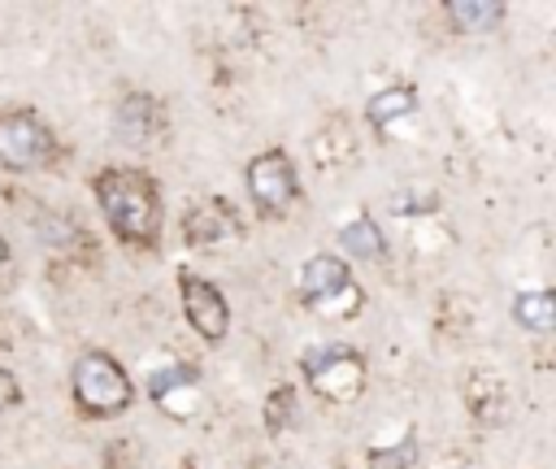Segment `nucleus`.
Returning <instances> with one entry per match:
<instances>
[{
    "mask_svg": "<svg viewBox=\"0 0 556 469\" xmlns=\"http://www.w3.org/2000/svg\"><path fill=\"white\" fill-rule=\"evenodd\" d=\"M56 135L35 109H0V169L35 174L56 161Z\"/></svg>",
    "mask_w": 556,
    "mask_h": 469,
    "instance_id": "nucleus-5",
    "label": "nucleus"
},
{
    "mask_svg": "<svg viewBox=\"0 0 556 469\" xmlns=\"http://www.w3.org/2000/svg\"><path fill=\"white\" fill-rule=\"evenodd\" d=\"M413 113H417V91L404 87V83L374 91L369 104H365V117H369V126H378V130H387V126H395V122H404V117H413Z\"/></svg>",
    "mask_w": 556,
    "mask_h": 469,
    "instance_id": "nucleus-11",
    "label": "nucleus"
},
{
    "mask_svg": "<svg viewBox=\"0 0 556 469\" xmlns=\"http://www.w3.org/2000/svg\"><path fill=\"white\" fill-rule=\"evenodd\" d=\"M178 300H182L187 326L204 343H222L230 334V304H226V295H222L217 282L200 278L195 269H178Z\"/></svg>",
    "mask_w": 556,
    "mask_h": 469,
    "instance_id": "nucleus-7",
    "label": "nucleus"
},
{
    "mask_svg": "<svg viewBox=\"0 0 556 469\" xmlns=\"http://www.w3.org/2000/svg\"><path fill=\"white\" fill-rule=\"evenodd\" d=\"M443 13L460 35H482V30H495L508 9L500 0H447Z\"/></svg>",
    "mask_w": 556,
    "mask_h": 469,
    "instance_id": "nucleus-10",
    "label": "nucleus"
},
{
    "mask_svg": "<svg viewBox=\"0 0 556 469\" xmlns=\"http://www.w3.org/2000/svg\"><path fill=\"white\" fill-rule=\"evenodd\" d=\"M513 321L534 330V334H547L556 326V295L552 291H521L513 300Z\"/></svg>",
    "mask_w": 556,
    "mask_h": 469,
    "instance_id": "nucleus-13",
    "label": "nucleus"
},
{
    "mask_svg": "<svg viewBox=\"0 0 556 469\" xmlns=\"http://www.w3.org/2000/svg\"><path fill=\"white\" fill-rule=\"evenodd\" d=\"M117 135L126 143H156L165 135V109L156 96H126L117 104Z\"/></svg>",
    "mask_w": 556,
    "mask_h": 469,
    "instance_id": "nucleus-9",
    "label": "nucleus"
},
{
    "mask_svg": "<svg viewBox=\"0 0 556 469\" xmlns=\"http://www.w3.org/2000/svg\"><path fill=\"white\" fill-rule=\"evenodd\" d=\"M326 469H339V465H326Z\"/></svg>",
    "mask_w": 556,
    "mask_h": 469,
    "instance_id": "nucleus-19",
    "label": "nucleus"
},
{
    "mask_svg": "<svg viewBox=\"0 0 556 469\" xmlns=\"http://www.w3.org/2000/svg\"><path fill=\"white\" fill-rule=\"evenodd\" d=\"M243 182H248V195L261 213H282L295 195H300V178H295V165L282 148H265L256 152L248 165H243Z\"/></svg>",
    "mask_w": 556,
    "mask_h": 469,
    "instance_id": "nucleus-6",
    "label": "nucleus"
},
{
    "mask_svg": "<svg viewBox=\"0 0 556 469\" xmlns=\"http://www.w3.org/2000/svg\"><path fill=\"white\" fill-rule=\"evenodd\" d=\"M182 234H187V243H195V248L222 243V239H239V234H243V217H239L235 204L222 200V195L195 200V204L182 213Z\"/></svg>",
    "mask_w": 556,
    "mask_h": 469,
    "instance_id": "nucleus-8",
    "label": "nucleus"
},
{
    "mask_svg": "<svg viewBox=\"0 0 556 469\" xmlns=\"http://www.w3.org/2000/svg\"><path fill=\"white\" fill-rule=\"evenodd\" d=\"M300 373L313 395L330 404H352L365 391V356L343 343H313L300 352Z\"/></svg>",
    "mask_w": 556,
    "mask_h": 469,
    "instance_id": "nucleus-4",
    "label": "nucleus"
},
{
    "mask_svg": "<svg viewBox=\"0 0 556 469\" xmlns=\"http://www.w3.org/2000/svg\"><path fill=\"white\" fill-rule=\"evenodd\" d=\"M178 391H195V365H161L152 378H148V395L161 404V408H169L174 404V395Z\"/></svg>",
    "mask_w": 556,
    "mask_h": 469,
    "instance_id": "nucleus-14",
    "label": "nucleus"
},
{
    "mask_svg": "<svg viewBox=\"0 0 556 469\" xmlns=\"http://www.w3.org/2000/svg\"><path fill=\"white\" fill-rule=\"evenodd\" d=\"M9 265V243H4V234H0V269Z\"/></svg>",
    "mask_w": 556,
    "mask_h": 469,
    "instance_id": "nucleus-18",
    "label": "nucleus"
},
{
    "mask_svg": "<svg viewBox=\"0 0 556 469\" xmlns=\"http://www.w3.org/2000/svg\"><path fill=\"white\" fill-rule=\"evenodd\" d=\"M417 465V434H404L395 447L374 452V469H413Z\"/></svg>",
    "mask_w": 556,
    "mask_h": 469,
    "instance_id": "nucleus-16",
    "label": "nucleus"
},
{
    "mask_svg": "<svg viewBox=\"0 0 556 469\" xmlns=\"http://www.w3.org/2000/svg\"><path fill=\"white\" fill-rule=\"evenodd\" d=\"M295 291L300 300L317 313V317H330V321H343V317H356L361 304H365V291L361 282L352 278L348 261L330 256V252H317L300 265V278H295Z\"/></svg>",
    "mask_w": 556,
    "mask_h": 469,
    "instance_id": "nucleus-3",
    "label": "nucleus"
},
{
    "mask_svg": "<svg viewBox=\"0 0 556 469\" xmlns=\"http://www.w3.org/2000/svg\"><path fill=\"white\" fill-rule=\"evenodd\" d=\"M96 204L104 213V226L113 230V239L130 243V248H152L161 239V187L148 169L135 165H109L91 178Z\"/></svg>",
    "mask_w": 556,
    "mask_h": 469,
    "instance_id": "nucleus-1",
    "label": "nucleus"
},
{
    "mask_svg": "<svg viewBox=\"0 0 556 469\" xmlns=\"http://www.w3.org/2000/svg\"><path fill=\"white\" fill-rule=\"evenodd\" d=\"M17 404H22V386H17V378L9 369H0V413H9Z\"/></svg>",
    "mask_w": 556,
    "mask_h": 469,
    "instance_id": "nucleus-17",
    "label": "nucleus"
},
{
    "mask_svg": "<svg viewBox=\"0 0 556 469\" xmlns=\"http://www.w3.org/2000/svg\"><path fill=\"white\" fill-rule=\"evenodd\" d=\"M70 395H74V408L83 417H122L135 404V382H130V373L122 369L117 356H109L100 347H87L74 360Z\"/></svg>",
    "mask_w": 556,
    "mask_h": 469,
    "instance_id": "nucleus-2",
    "label": "nucleus"
},
{
    "mask_svg": "<svg viewBox=\"0 0 556 469\" xmlns=\"http://www.w3.org/2000/svg\"><path fill=\"white\" fill-rule=\"evenodd\" d=\"M339 243H343L348 256H356V261H382V256H387V239H382V230H378V221H374L369 213L343 221Z\"/></svg>",
    "mask_w": 556,
    "mask_h": 469,
    "instance_id": "nucleus-12",
    "label": "nucleus"
},
{
    "mask_svg": "<svg viewBox=\"0 0 556 469\" xmlns=\"http://www.w3.org/2000/svg\"><path fill=\"white\" fill-rule=\"evenodd\" d=\"M295 386H278V391H269V400H265V430L269 434H282V430H291L295 426Z\"/></svg>",
    "mask_w": 556,
    "mask_h": 469,
    "instance_id": "nucleus-15",
    "label": "nucleus"
}]
</instances>
